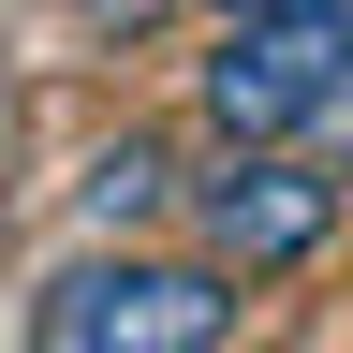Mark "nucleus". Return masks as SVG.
I'll return each mask as SVG.
<instances>
[{
	"instance_id": "obj_2",
	"label": "nucleus",
	"mask_w": 353,
	"mask_h": 353,
	"mask_svg": "<svg viewBox=\"0 0 353 353\" xmlns=\"http://www.w3.org/2000/svg\"><path fill=\"white\" fill-rule=\"evenodd\" d=\"M192 118L206 148H309V132H353V15H221V44L192 59Z\"/></svg>"
},
{
	"instance_id": "obj_4",
	"label": "nucleus",
	"mask_w": 353,
	"mask_h": 353,
	"mask_svg": "<svg viewBox=\"0 0 353 353\" xmlns=\"http://www.w3.org/2000/svg\"><path fill=\"white\" fill-rule=\"evenodd\" d=\"M176 206H192L176 132H118V148H88V176H74V221H88V236H176Z\"/></svg>"
},
{
	"instance_id": "obj_6",
	"label": "nucleus",
	"mask_w": 353,
	"mask_h": 353,
	"mask_svg": "<svg viewBox=\"0 0 353 353\" xmlns=\"http://www.w3.org/2000/svg\"><path fill=\"white\" fill-rule=\"evenodd\" d=\"M206 15H280V0H206Z\"/></svg>"
},
{
	"instance_id": "obj_3",
	"label": "nucleus",
	"mask_w": 353,
	"mask_h": 353,
	"mask_svg": "<svg viewBox=\"0 0 353 353\" xmlns=\"http://www.w3.org/2000/svg\"><path fill=\"white\" fill-rule=\"evenodd\" d=\"M339 221H353V176H339L324 148H206L176 236L221 250V265L265 294V280H309V265L339 250Z\"/></svg>"
},
{
	"instance_id": "obj_5",
	"label": "nucleus",
	"mask_w": 353,
	"mask_h": 353,
	"mask_svg": "<svg viewBox=\"0 0 353 353\" xmlns=\"http://www.w3.org/2000/svg\"><path fill=\"white\" fill-rule=\"evenodd\" d=\"M59 15H88V30H132V15H162V0H59Z\"/></svg>"
},
{
	"instance_id": "obj_7",
	"label": "nucleus",
	"mask_w": 353,
	"mask_h": 353,
	"mask_svg": "<svg viewBox=\"0 0 353 353\" xmlns=\"http://www.w3.org/2000/svg\"><path fill=\"white\" fill-rule=\"evenodd\" d=\"M339 176H353V162H339Z\"/></svg>"
},
{
	"instance_id": "obj_1",
	"label": "nucleus",
	"mask_w": 353,
	"mask_h": 353,
	"mask_svg": "<svg viewBox=\"0 0 353 353\" xmlns=\"http://www.w3.org/2000/svg\"><path fill=\"white\" fill-rule=\"evenodd\" d=\"M250 280L192 236H88L30 280V353H236Z\"/></svg>"
}]
</instances>
